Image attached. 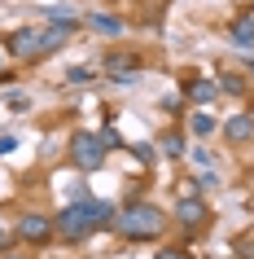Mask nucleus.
I'll return each instance as SVG.
<instances>
[{
    "instance_id": "obj_1",
    "label": "nucleus",
    "mask_w": 254,
    "mask_h": 259,
    "mask_svg": "<svg viewBox=\"0 0 254 259\" xmlns=\"http://www.w3.org/2000/svg\"><path fill=\"white\" fill-rule=\"evenodd\" d=\"M114 206L110 202H96V198H75L70 206H62L53 215V224H57V237L62 242H88L96 229H106V224H114Z\"/></svg>"
},
{
    "instance_id": "obj_16",
    "label": "nucleus",
    "mask_w": 254,
    "mask_h": 259,
    "mask_svg": "<svg viewBox=\"0 0 254 259\" xmlns=\"http://www.w3.org/2000/svg\"><path fill=\"white\" fill-rule=\"evenodd\" d=\"M127 150H132L136 158H140V163H149V167L158 163V145H149V141H132V145H127Z\"/></svg>"
},
{
    "instance_id": "obj_7",
    "label": "nucleus",
    "mask_w": 254,
    "mask_h": 259,
    "mask_svg": "<svg viewBox=\"0 0 254 259\" xmlns=\"http://www.w3.org/2000/svg\"><path fill=\"white\" fill-rule=\"evenodd\" d=\"M106 70H110V79H114V83H136V79H140V57L110 53L106 57Z\"/></svg>"
},
{
    "instance_id": "obj_20",
    "label": "nucleus",
    "mask_w": 254,
    "mask_h": 259,
    "mask_svg": "<svg viewBox=\"0 0 254 259\" xmlns=\"http://www.w3.org/2000/svg\"><path fill=\"white\" fill-rule=\"evenodd\" d=\"M66 79H70V83H92V66H70Z\"/></svg>"
},
{
    "instance_id": "obj_5",
    "label": "nucleus",
    "mask_w": 254,
    "mask_h": 259,
    "mask_svg": "<svg viewBox=\"0 0 254 259\" xmlns=\"http://www.w3.org/2000/svg\"><path fill=\"white\" fill-rule=\"evenodd\" d=\"M18 242H27V246H48L57 237V224L53 215H40V211H27V215L18 220V229H14Z\"/></svg>"
},
{
    "instance_id": "obj_23",
    "label": "nucleus",
    "mask_w": 254,
    "mask_h": 259,
    "mask_svg": "<svg viewBox=\"0 0 254 259\" xmlns=\"http://www.w3.org/2000/svg\"><path fill=\"white\" fill-rule=\"evenodd\" d=\"M5 250H14V233H5V229H0V255H5Z\"/></svg>"
},
{
    "instance_id": "obj_15",
    "label": "nucleus",
    "mask_w": 254,
    "mask_h": 259,
    "mask_svg": "<svg viewBox=\"0 0 254 259\" xmlns=\"http://www.w3.org/2000/svg\"><path fill=\"white\" fill-rule=\"evenodd\" d=\"M219 93H228V97H245V79H241V75H232V70H228V75H219Z\"/></svg>"
},
{
    "instance_id": "obj_2",
    "label": "nucleus",
    "mask_w": 254,
    "mask_h": 259,
    "mask_svg": "<svg viewBox=\"0 0 254 259\" xmlns=\"http://www.w3.org/2000/svg\"><path fill=\"white\" fill-rule=\"evenodd\" d=\"M167 224H171V220H167V211H162V206L140 202V198H136V202H127L119 215H114V224H110V229L119 233L123 242H158L162 233H167Z\"/></svg>"
},
{
    "instance_id": "obj_11",
    "label": "nucleus",
    "mask_w": 254,
    "mask_h": 259,
    "mask_svg": "<svg viewBox=\"0 0 254 259\" xmlns=\"http://www.w3.org/2000/svg\"><path fill=\"white\" fill-rule=\"evenodd\" d=\"M158 150L167 154V158H184V154H188V145H184V132H180V127H167V132L158 137Z\"/></svg>"
},
{
    "instance_id": "obj_8",
    "label": "nucleus",
    "mask_w": 254,
    "mask_h": 259,
    "mask_svg": "<svg viewBox=\"0 0 254 259\" xmlns=\"http://www.w3.org/2000/svg\"><path fill=\"white\" fill-rule=\"evenodd\" d=\"M180 88H184V97H188V101H197V106H211L215 97H219V83L206 79V75H193V79H184Z\"/></svg>"
},
{
    "instance_id": "obj_10",
    "label": "nucleus",
    "mask_w": 254,
    "mask_h": 259,
    "mask_svg": "<svg viewBox=\"0 0 254 259\" xmlns=\"http://www.w3.org/2000/svg\"><path fill=\"white\" fill-rule=\"evenodd\" d=\"M83 22L92 31H101V35H123V31H127V22H123L119 14H88Z\"/></svg>"
},
{
    "instance_id": "obj_6",
    "label": "nucleus",
    "mask_w": 254,
    "mask_h": 259,
    "mask_svg": "<svg viewBox=\"0 0 254 259\" xmlns=\"http://www.w3.org/2000/svg\"><path fill=\"white\" fill-rule=\"evenodd\" d=\"M211 220V206L201 202L197 193H180V202H175V224H184V229H201Z\"/></svg>"
},
{
    "instance_id": "obj_21",
    "label": "nucleus",
    "mask_w": 254,
    "mask_h": 259,
    "mask_svg": "<svg viewBox=\"0 0 254 259\" xmlns=\"http://www.w3.org/2000/svg\"><path fill=\"white\" fill-rule=\"evenodd\" d=\"M154 259H184V250H180V246H162Z\"/></svg>"
},
{
    "instance_id": "obj_24",
    "label": "nucleus",
    "mask_w": 254,
    "mask_h": 259,
    "mask_svg": "<svg viewBox=\"0 0 254 259\" xmlns=\"http://www.w3.org/2000/svg\"><path fill=\"white\" fill-rule=\"evenodd\" d=\"M237 250H241V259H254V242H241Z\"/></svg>"
},
{
    "instance_id": "obj_3",
    "label": "nucleus",
    "mask_w": 254,
    "mask_h": 259,
    "mask_svg": "<svg viewBox=\"0 0 254 259\" xmlns=\"http://www.w3.org/2000/svg\"><path fill=\"white\" fill-rule=\"evenodd\" d=\"M106 141L101 132H75L70 137V163L79 167V171H101L106 167Z\"/></svg>"
},
{
    "instance_id": "obj_13",
    "label": "nucleus",
    "mask_w": 254,
    "mask_h": 259,
    "mask_svg": "<svg viewBox=\"0 0 254 259\" xmlns=\"http://www.w3.org/2000/svg\"><path fill=\"white\" fill-rule=\"evenodd\" d=\"M48 22H62V27H79V14L70 9V5H53V9H44Z\"/></svg>"
},
{
    "instance_id": "obj_14",
    "label": "nucleus",
    "mask_w": 254,
    "mask_h": 259,
    "mask_svg": "<svg viewBox=\"0 0 254 259\" xmlns=\"http://www.w3.org/2000/svg\"><path fill=\"white\" fill-rule=\"evenodd\" d=\"M188 132H193V137H211V132H215V114H206V110H197V114L188 119Z\"/></svg>"
},
{
    "instance_id": "obj_9",
    "label": "nucleus",
    "mask_w": 254,
    "mask_h": 259,
    "mask_svg": "<svg viewBox=\"0 0 254 259\" xmlns=\"http://www.w3.org/2000/svg\"><path fill=\"white\" fill-rule=\"evenodd\" d=\"M224 141H228V145H245V141H254V114H232V119L224 123Z\"/></svg>"
},
{
    "instance_id": "obj_25",
    "label": "nucleus",
    "mask_w": 254,
    "mask_h": 259,
    "mask_svg": "<svg viewBox=\"0 0 254 259\" xmlns=\"http://www.w3.org/2000/svg\"><path fill=\"white\" fill-rule=\"evenodd\" d=\"M0 259H31V255H18V250H5Z\"/></svg>"
},
{
    "instance_id": "obj_17",
    "label": "nucleus",
    "mask_w": 254,
    "mask_h": 259,
    "mask_svg": "<svg viewBox=\"0 0 254 259\" xmlns=\"http://www.w3.org/2000/svg\"><path fill=\"white\" fill-rule=\"evenodd\" d=\"M101 141H106V150H127V141L119 137V127H114V123H106V127H101Z\"/></svg>"
},
{
    "instance_id": "obj_4",
    "label": "nucleus",
    "mask_w": 254,
    "mask_h": 259,
    "mask_svg": "<svg viewBox=\"0 0 254 259\" xmlns=\"http://www.w3.org/2000/svg\"><path fill=\"white\" fill-rule=\"evenodd\" d=\"M40 40H44V27H18L5 35V53L14 62H40Z\"/></svg>"
},
{
    "instance_id": "obj_12",
    "label": "nucleus",
    "mask_w": 254,
    "mask_h": 259,
    "mask_svg": "<svg viewBox=\"0 0 254 259\" xmlns=\"http://www.w3.org/2000/svg\"><path fill=\"white\" fill-rule=\"evenodd\" d=\"M228 35H232V49H254V18H250V14L237 18Z\"/></svg>"
},
{
    "instance_id": "obj_19",
    "label": "nucleus",
    "mask_w": 254,
    "mask_h": 259,
    "mask_svg": "<svg viewBox=\"0 0 254 259\" xmlns=\"http://www.w3.org/2000/svg\"><path fill=\"white\" fill-rule=\"evenodd\" d=\"M5 106H9V110H27V106H31V97L22 93V88H14V93H5Z\"/></svg>"
},
{
    "instance_id": "obj_18",
    "label": "nucleus",
    "mask_w": 254,
    "mask_h": 259,
    "mask_svg": "<svg viewBox=\"0 0 254 259\" xmlns=\"http://www.w3.org/2000/svg\"><path fill=\"white\" fill-rule=\"evenodd\" d=\"M188 154H193V163H197V167H215V163H219V158H215V150H206V145H193Z\"/></svg>"
},
{
    "instance_id": "obj_22",
    "label": "nucleus",
    "mask_w": 254,
    "mask_h": 259,
    "mask_svg": "<svg viewBox=\"0 0 254 259\" xmlns=\"http://www.w3.org/2000/svg\"><path fill=\"white\" fill-rule=\"evenodd\" d=\"M18 150V137H0V158H5V154H14Z\"/></svg>"
}]
</instances>
